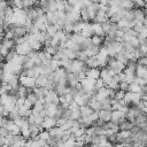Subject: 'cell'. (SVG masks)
<instances>
[{
  "label": "cell",
  "mask_w": 147,
  "mask_h": 147,
  "mask_svg": "<svg viewBox=\"0 0 147 147\" xmlns=\"http://www.w3.org/2000/svg\"><path fill=\"white\" fill-rule=\"evenodd\" d=\"M125 119H126V114H124L122 110H119V109L111 110V118H110V121L113 123H115V124L118 125L119 123H122Z\"/></svg>",
  "instance_id": "obj_1"
},
{
  "label": "cell",
  "mask_w": 147,
  "mask_h": 147,
  "mask_svg": "<svg viewBox=\"0 0 147 147\" xmlns=\"http://www.w3.org/2000/svg\"><path fill=\"white\" fill-rule=\"evenodd\" d=\"M14 49L18 55H28L32 51L28 41H24V42H21V44H16Z\"/></svg>",
  "instance_id": "obj_2"
},
{
  "label": "cell",
  "mask_w": 147,
  "mask_h": 147,
  "mask_svg": "<svg viewBox=\"0 0 147 147\" xmlns=\"http://www.w3.org/2000/svg\"><path fill=\"white\" fill-rule=\"evenodd\" d=\"M94 82H95L94 79L85 77L84 79L80 80V84H82V87L84 88L85 92H94V91H96L94 87Z\"/></svg>",
  "instance_id": "obj_3"
},
{
  "label": "cell",
  "mask_w": 147,
  "mask_h": 147,
  "mask_svg": "<svg viewBox=\"0 0 147 147\" xmlns=\"http://www.w3.org/2000/svg\"><path fill=\"white\" fill-rule=\"evenodd\" d=\"M20 84L32 90L36 86V79L33 77H29V76H20Z\"/></svg>",
  "instance_id": "obj_4"
},
{
  "label": "cell",
  "mask_w": 147,
  "mask_h": 147,
  "mask_svg": "<svg viewBox=\"0 0 147 147\" xmlns=\"http://www.w3.org/2000/svg\"><path fill=\"white\" fill-rule=\"evenodd\" d=\"M55 125H56V118L55 117H52V116H45L44 117V121L40 124V126L44 130H49L51 127H53Z\"/></svg>",
  "instance_id": "obj_5"
},
{
  "label": "cell",
  "mask_w": 147,
  "mask_h": 147,
  "mask_svg": "<svg viewBox=\"0 0 147 147\" xmlns=\"http://www.w3.org/2000/svg\"><path fill=\"white\" fill-rule=\"evenodd\" d=\"M65 18H67V21L72 22V23L80 21V10H78V9L74 8L71 11L65 13Z\"/></svg>",
  "instance_id": "obj_6"
},
{
  "label": "cell",
  "mask_w": 147,
  "mask_h": 147,
  "mask_svg": "<svg viewBox=\"0 0 147 147\" xmlns=\"http://www.w3.org/2000/svg\"><path fill=\"white\" fill-rule=\"evenodd\" d=\"M25 36H26V40H28V42H29V45H30V47H31V49H32V51H36V52H38V51L42 49V47H44V44H42L41 41H39V40H36V39H32V38H30L29 33H26Z\"/></svg>",
  "instance_id": "obj_7"
},
{
  "label": "cell",
  "mask_w": 147,
  "mask_h": 147,
  "mask_svg": "<svg viewBox=\"0 0 147 147\" xmlns=\"http://www.w3.org/2000/svg\"><path fill=\"white\" fill-rule=\"evenodd\" d=\"M91 30H92L93 34H98V36H103L105 37V32H103V29H102L101 23L92 21L91 22Z\"/></svg>",
  "instance_id": "obj_8"
},
{
  "label": "cell",
  "mask_w": 147,
  "mask_h": 147,
  "mask_svg": "<svg viewBox=\"0 0 147 147\" xmlns=\"http://www.w3.org/2000/svg\"><path fill=\"white\" fill-rule=\"evenodd\" d=\"M85 62H83L82 60L79 59H74L72 60V63H71V72H79L80 70H83V67H84Z\"/></svg>",
  "instance_id": "obj_9"
},
{
  "label": "cell",
  "mask_w": 147,
  "mask_h": 147,
  "mask_svg": "<svg viewBox=\"0 0 147 147\" xmlns=\"http://www.w3.org/2000/svg\"><path fill=\"white\" fill-rule=\"evenodd\" d=\"M86 77L87 78H91V79H96L100 77V68H88V70L85 72Z\"/></svg>",
  "instance_id": "obj_10"
},
{
  "label": "cell",
  "mask_w": 147,
  "mask_h": 147,
  "mask_svg": "<svg viewBox=\"0 0 147 147\" xmlns=\"http://www.w3.org/2000/svg\"><path fill=\"white\" fill-rule=\"evenodd\" d=\"M108 20H109V18H108L106 11L102 10V9H99V10L96 11L95 17H94L93 21H94V22H99V23H103V22H106V21H108Z\"/></svg>",
  "instance_id": "obj_11"
},
{
  "label": "cell",
  "mask_w": 147,
  "mask_h": 147,
  "mask_svg": "<svg viewBox=\"0 0 147 147\" xmlns=\"http://www.w3.org/2000/svg\"><path fill=\"white\" fill-rule=\"evenodd\" d=\"M100 51V46H96V45H90L86 49H84V52L86 53L87 57H91V56H95Z\"/></svg>",
  "instance_id": "obj_12"
},
{
  "label": "cell",
  "mask_w": 147,
  "mask_h": 147,
  "mask_svg": "<svg viewBox=\"0 0 147 147\" xmlns=\"http://www.w3.org/2000/svg\"><path fill=\"white\" fill-rule=\"evenodd\" d=\"M99 118L103 122H108L111 118V109H100L99 111Z\"/></svg>",
  "instance_id": "obj_13"
},
{
  "label": "cell",
  "mask_w": 147,
  "mask_h": 147,
  "mask_svg": "<svg viewBox=\"0 0 147 147\" xmlns=\"http://www.w3.org/2000/svg\"><path fill=\"white\" fill-rule=\"evenodd\" d=\"M45 110H46V116L54 117L55 114H56V111H57V105H55V103L45 105Z\"/></svg>",
  "instance_id": "obj_14"
},
{
  "label": "cell",
  "mask_w": 147,
  "mask_h": 147,
  "mask_svg": "<svg viewBox=\"0 0 147 147\" xmlns=\"http://www.w3.org/2000/svg\"><path fill=\"white\" fill-rule=\"evenodd\" d=\"M118 6L121 8L127 9V10L136 8V5H134V1L133 0H118Z\"/></svg>",
  "instance_id": "obj_15"
},
{
  "label": "cell",
  "mask_w": 147,
  "mask_h": 147,
  "mask_svg": "<svg viewBox=\"0 0 147 147\" xmlns=\"http://www.w3.org/2000/svg\"><path fill=\"white\" fill-rule=\"evenodd\" d=\"M48 83V76L47 75H44V74H40L37 78H36V86H41V87H45Z\"/></svg>",
  "instance_id": "obj_16"
},
{
  "label": "cell",
  "mask_w": 147,
  "mask_h": 147,
  "mask_svg": "<svg viewBox=\"0 0 147 147\" xmlns=\"http://www.w3.org/2000/svg\"><path fill=\"white\" fill-rule=\"evenodd\" d=\"M30 91H31L30 88H28V87L23 86L22 84H20V85H18V87H17V90H16L15 95H16V96H24V98H25Z\"/></svg>",
  "instance_id": "obj_17"
},
{
  "label": "cell",
  "mask_w": 147,
  "mask_h": 147,
  "mask_svg": "<svg viewBox=\"0 0 147 147\" xmlns=\"http://www.w3.org/2000/svg\"><path fill=\"white\" fill-rule=\"evenodd\" d=\"M136 76L142 77V78H146V79H147L146 65H142V64H138V63H137V67H136Z\"/></svg>",
  "instance_id": "obj_18"
},
{
  "label": "cell",
  "mask_w": 147,
  "mask_h": 147,
  "mask_svg": "<svg viewBox=\"0 0 147 147\" xmlns=\"http://www.w3.org/2000/svg\"><path fill=\"white\" fill-rule=\"evenodd\" d=\"M92 113H93V109H92L88 105L80 106V115H82V117H87V116H90Z\"/></svg>",
  "instance_id": "obj_19"
},
{
  "label": "cell",
  "mask_w": 147,
  "mask_h": 147,
  "mask_svg": "<svg viewBox=\"0 0 147 147\" xmlns=\"http://www.w3.org/2000/svg\"><path fill=\"white\" fill-rule=\"evenodd\" d=\"M46 18L48 21L49 24H56V15H55V10L52 11V10H48L46 11Z\"/></svg>",
  "instance_id": "obj_20"
},
{
  "label": "cell",
  "mask_w": 147,
  "mask_h": 147,
  "mask_svg": "<svg viewBox=\"0 0 147 147\" xmlns=\"http://www.w3.org/2000/svg\"><path fill=\"white\" fill-rule=\"evenodd\" d=\"M1 45L2 46H5V47H7L8 49H13V48H15V41H14V39H7V38H3L2 40H1Z\"/></svg>",
  "instance_id": "obj_21"
},
{
  "label": "cell",
  "mask_w": 147,
  "mask_h": 147,
  "mask_svg": "<svg viewBox=\"0 0 147 147\" xmlns=\"http://www.w3.org/2000/svg\"><path fill=\"white\" fill-rule=\"evenodd\" d=\"M103 39H105L103 36H98V34H92V37H91L92 44L96 45V46H101L102 42H103Z\"/></svg>",
  "instance_id": "obj_22"
},
{
  "label": "cell",
  "mask_w": 147,
  "mask_h": 147,
  "mask_svg": "<svg viewBox=\"0 0 147 147\" xmlns=\"http://www.w3.org/2000/svg\"><path fill=\"white\" fill-rule=\"evenodd\" d=\"M70 39L74 41V42H76V44H78V45H80L83 41H84V37L80 34V33H75V32H72L71 33V37H70Z\"/></svg>",
  "instance_id": "obj_23"
},
{
  "label": "cell",
  "mask_w": 147,
  "mask_h": 147,
  "mask_svg": "<svg viewBox=\"0 0 147 147\" xmlns=\"http://www.w3.org/2000/svg\"><path fill=\"white\" fill-rule=\"evenodd\" d=\"M129 91H130V92L140 93V92L142 91V86L139 85V84H137V83H134V82H132V83H130V85H129Z\"/></svg>",
  "instance_id": "obj_24"
},
{
  "label": "cell",
  "mask_w": 147,
  "mask_h": 147,
  "mask_svg": "<svg viewBox=\"0 0 147 147\" xmlns=\"http://www.w3.org/2000/svg\"><path fill=\"white\" fill-rule=\"evenodd\" d=\"M86 65L88 68H96L98 67V61H96V57L95 56H91V57H87V60L85 61ZM99 68V67H98Z\"/></svg>",
  "instance_id": "obj_25"
},
{
  "label": "cell",
  "mask_w": 147,
  "mask_h": 147,
  "mask_svg": "<svg viewBox=\"0 0 147 147\" xmlns=\"http://www.w3.org/2000/svg\"><path fill=\"white\" fill-rule=\"evenodd\" d=\"M21 134L25 139L30 138V126H29V124H25V125L21 126Z\"/></svg>",
  "instance_id": "obj_26"
},
{
  "label": "cell",
  "mask_w": 147,
  "mask_h": 147,
  "mask_svg": "<svg viewBox=\"0 0 147 147\" xmlns=\"http://www.w3.org/2000/svg\"><path fill=\"white\" fill-rule=\"evenodd\" d=\"M64 53H65V55L68 56V59L74 60V59L77 57V53H78V52H75V51H72V49H70V48H64Z\"/></svg>",
  "instance_id": "obj_27"
},
{
  "label": "cell",
  "mask_w": 147,
  "mask_h": 147,
  "mask_svg": "<svg viewBox=\"0 0 147 147\" xmlns=\"http://www.w3.org/2000/svg\"><path fill=\"white\" fill-rule=\"evenodd\" d=\"M46 32H47L49 36L54 37V34L57 32V28H56V25H55V24H49L48 28L46 29Z\"/></svg>",
  "instance_id": "obj_28"
},
{
  "label": "cell",
  "mask_w": 147,
  "mask_h": 147,
  "mask_svg": "<svg viewBox=\"0 0 147 147\" xmlns=\"http://www.w3.org/2000/svg\"><path fill=\"white\" fill-rule=\"evenodd\" d=\"M101 25H102V29H103V32H105V36L110 31V25H111V22L108 20V21H106V22H103V23H101Z\"/></svg>",
  "instance_id": "obj_29"
},
{
  "label": "cell",
  "mask_w": 147,
  "mask_h": 147,
  "mask_svg": "<svg viewBox=\"0 0 147 147\" xmlns=\"http://www.w3.org/2000/svg\"><path fill=\"white\" fill-rule=\"evenodd\" d=\"M48 10H56V0H48V3H47V11Z\"/></svg>",
  "instance_id": "obj_30"
},
{
  "label": "cell",
  "mask_w": 147,
  "mask_h": 147,
  "mask_svg": "<svg viewBox=\"0 0 147 147\" xmlns=\"http://www.w3.org/2000/svg\"><path fill=\"white\" fill-rule=\"evenodd\" d=\"M107 86H108L109 88H111V90H115V91L119 90V83L116 82V80H114V79H111V82H110Z\"/></svg>",
  "instance_id": "obj_31"
},
{
  "label": "cell",
  "mask_w": 147,
  "mask_h": 147,
  "mask_svg": "<svg viewBox=\"0 0 147 147\" xmlns=\"http://www.w3.org/2000/svg\"><path fill=\"white\" fill-rule=\"evenodd\" d=\"M49 137H51V134H49V131H48V130H42V131L39 133V136H38V138H40V139H42V140H47Z\"/></svg>",
  "instance_id": "obj_32"
},
{
  "label": "cell",
  "mask_w": 147,
  "mask_h": 147,
  "mask_svg": "<svg viewBox=\"0 0 147 147\" xmlns=\"http://www.w3.org/2000/svg\"><path fill=\"white\" fill-rule=\"evenodd\" d=\"M65 3H67V0H60V1H56V10H64Z\"/></svg>",
  "instance_id": "obj_33"
},
{
  "label": "cell",
  "mask_w": 147,
  "mask_h": 147,
  "mask_svg": "<svg viewBox=\"0 0 147 147\" xmlns=\"http://www.w3.org/2000/svg\"><path fill=\"white\" fill-rule=\"evenodd\" d=\"M16 54H17V53H16V52H15V49L13 48V49H10V51L8 52V54L5 56V60H6V61H11Z\"/></svg>",
  "instance_id": "obj_34"
},
{
  "label": "cell",
  "mask_w": 147,
  "mask_h": 147,
  "mask_svg": "<svg viewBox=\"0 0 147 147\" xmlns=\"http://www.w3.org/2000/svg\"><path fill=\"white\" fill-rule=\"evenodd\" d=\"M102 86H106L105 85V83H103V80H102V78H96L95 79V82H94V87H95V90H98V88H100V87H102Z\"/></svg>",
  "instance_id": "obj_35"
},
{
  "label": "cell",
  "mask_w": 147,
  "mask_h": 147,
  "mask_svg": "<svg viewBox=\"0 0 147 147\" xmlns=\"http://www.w3.org/2000/svg\"><path fill=\"white\" fill-rule=\"evenodd\" d=\"M129 42H130L134 48L139 47V39H138V37H132V38L129 40Z\"/></svg>",
  "instance_id": "obj_36"
},
{
  "label": "cell",
  "mask_w": 147,
  "mask_h": 147,
  "mask_svg": "<svg viewBox=\"0 0 147 147\" xmlns=\"http://www.w3.org/2000/svg\"><path fill=\"white\" fill-rule=\"evenodd\" d=\"M92 122H96L98 119H99V113L98 111H95V110H93V113L90 115V116H87Z\"/></svg>",
  "instance_id": "obj_37"
},
{
  "label": "cell",
  "mask_w": 147,
  "mask_h": 147,
  "mask_svg": "<svg viewBox=\"0 0 147 147\" xmlns=\"http://www.w3.org/2000/svg\"><path fill=\"white\" fill-rule=\"evenodd\" d=\"M129 83L127 82H119V90H122V91H129Z\"/></svg>",
  "instance_id": "obj_38"
},
{
  "label": "cell",
  "mask_w": 147,
  "mask_h": 147,
  "mask_svg": "<svg viewBox=\"0 0 147 147\" xmlns=\"http://www.w3.org/2000/svg\"><path fill=\"white\" fill-rule=\"evenodd\" d=\"M139 51H140V53H141V55L142 56H146L147 55V44L146 45H139Z\"/></svg>",
  "instance_id": "obj_39"
},
{
  "label": "cell",
  "mask_w": 147,
  "mask_h": 147,
  "mask_svg": "<svg viewBox=\"0 0 147 147\" xmlns=\"http://www.w3.org/2000/svg\"><path fill=\"white\" fill-rule=\"evenodd\" d=\"M124 94H125V91L117 90V91H116V94H115V98H116V99H118V100H121V99H123V98H124Z\"/></svg>",
  "instance_id": "obj_40"
},
{
  "label": "cell",
  "mask_w": 147,
  "mask_h": 147,
  "mask_svg": "<svg viewBox=\"0 0 147 147\" xmlns=\"http://www.w3.org/2000/svg\"><path fill=\"white\" fill-rule=\"evenodd\" d=\"M138 38H147V28L144 26V29L138 33Z\"/></svg>",
  "instance_id": "obj_41"
},
{
  "label": "cell",
  "mask_w": 147,
  "mask_h": 147,
  "mask_svg": "<svg viewBox=\"0 0 147 147\" xmlns=\"http://www.w3.org/2000/svg\"><path fill=\"white\" fill-rule=\"evenodd\" d=\"M9 51H10V49H8L7 47H5V46H2V45H1V47H0V54H1L3 57L8 54V52H9Z\"/></svg>",
  "instance_id": "obj_42"
},
{
  "label": "cell",
  "mask_w": 147,
  "mask_h": 147,
  "mask_svg": "<svg viewBox=\"0 0 147 147\" xmlns=\"http://www.w3.org/2000/svg\"><path fill=\"white\" fill-rule=\"evenodd\" d=\"M24 106H25V107H28V108H32V106H33V105H32V103H31V102L25 98V100H24Z\"/></svg>",
  "instance_id": "obj_43"
},
{
  "label": "cell",
  "mask_w": 147,
  "mask_h": 147,
  "mask_svg": "<svg viewBox=\"0 0 147 147\" xmlns=\"http://www.w3.org/2000/svg\"><path fill=\"white\" fill-rule=\"evenodd\" d=\"M78 1H79V0H67V2H68L69 5H71V6H75Z\"/></svg>",
  "instance_id": "obj_44"
},
{
  "label": "cell",
  "mask_w": 147,
  "mask_h": 147,
  "mask_svg": "<svg viewBox=\"0 0 147 147\" xmlns=\"http://www.w3.org/2000/svg\"><path fill=\"white\" fill-rule=\"evenodd\" d=\"M3 60H5V57H3V56L0 54V62H3Z\"/></svg>",
  "instance_id": "obj_45"
},
{
  "label": "cell",
  "mask_w": 147,
  "mask_h": 147,
  "mask_svg": "<svg viewBox=\"0 0 147 147\" xmlns=\"http://www.w3.org/2000/svg\"><path fill=\"white\" fill-rule=\"evenodd\" d=\"M0 47H1V41H0Z\"/></svg>",
  "instance_id": "obj_46"
}]
</instances>
